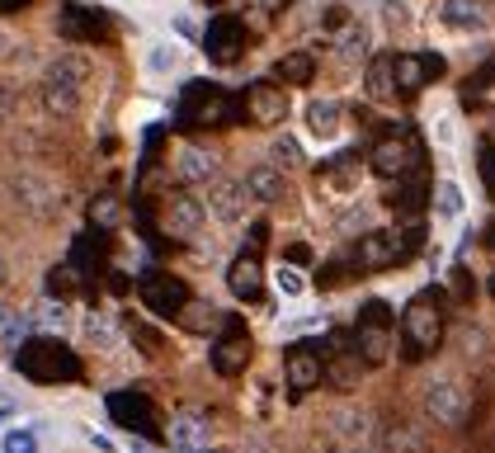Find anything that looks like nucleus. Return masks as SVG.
<instances>
[{"label":"nucleus","instance_id":"nucleus-46","mask_svg":"<svg viewBox=\"0 0 495 453\" xmlns=\"http://www.w3.org/2000/svg\"><path fill=\"white\" fill-rule=\"evenodd\" d=\"M5 279H10V270H5V260H0V288H5Z\"/></svg>","mask_w":495,"mask_h":453},{"label":"nucleus","instance_id":"nucleus-38","mask_svg":"<svg viewBox=\"0 0 495 453\" xmlns=\"http://www.w3.org/2000/svg\"><path fill=\"white\" fill-rule=\"evenodd\" d=\"M279 293H283V298H298V293H302L298 270H279Z\"/></svg>","mask_w":495,"mask_h":453},{"label":"nucleus","instance_id":"nucleus-25","mask_svg":"<svg viewBox=\"0 0 495 453\" xmlns=\"http://www.w3.org/2000/svg\"><path fill=\"white\" fill-rule=\"evenodd\" d=\"M245 194H251L255 203H279L283 199V171L270 166V161H264V166H251L245 171Z\"/></svg>","mask_w":495,"mask_h":453},{"label":"nucleus","instance_id":"nucleus-31","mask_svg":"<svg viewBox=\"0 0 495 453\" xmlns=\"http://www.w3.org/2000/svg\"><path fill=\"white\" fill-rule=\"evenodd\" d=\"M382 448H391V453H420V435L410 425H391V430H382Z\"/></svg>","mask_w":495,"mask_h":453},{"label":"nucleus","instance_id":"nucleus-8","mask_svg":"<svg viewBox=\"0 0 495 453\" xmlns=\"http://www.w3.org/2000/svg\"><path fill=\"white\" fill-rule=\"evenodd\" d=\"M245 24L236 14H213L208 19V29H203V52H208L217 67H226V61H236L241 57V48H245Z\"/></svg>","mask_w":495,"mask_h":453},{"label":"nucleus","instance_id":"nucleus-23","mask_svg":"<svg viewBox=\"0 0 495 453\" xmlns=\"http://www.w3.org/2000/svg\"><path fill=\"white\" fill-rule=\"evenodd\" d=\"M439 19L448 29H458V33H472V29L486 24V0H444Z\"/></svg>","mask_w":495,"mask_h":453},{"label":"nucleus","instance_id":"nucleus-44","mask_svg":"<svg viewBox=\"0 0 495 453\" xmlns=\"http://www.w3.org/2000/svg\"><path fill=\"white\" fill-rule=\"evenodd\" d=\"M14 411H19V406H14V402H10V397H0V425H5V421H10V416H14Z\"/></svg>","mask_w":495,"mask_h":453},{"label":"nucleus","instance_id":"nucleus-5","mask_svg":"<svg viewBox=\"0 0 495 453\" xmlns=\"http://www.w3.org/2000/svg\"><path fill=\"white\" fill-rule=\"evenodd\" d=\"M420 161H425V152H420V142H416V133H391V137H382L373 152H368V166H373V175L378 180H401V175H410V171H420Z\"/></svg>","mask_w":495,"mask_h":453},{"label":"nucleus","instance_id":"nucleus-15","mask_svg":"<svg viewBox=\"0 0 495 453\" xmlns=\"http://www.w3.org/2000/svg\"><path fill=\"white\" fill-rule=\"evenodd\" d=\"M109 416H114V425L137 430V435H160V430H156V411H151V402L142 393H114L109 397Z\"/></svg>","mask_w":495,"mask_h":453},{"label":"nucleus","instance_id":"nucleus-39","mask_svg":"<svg viewBox=\"0 0 495 453\" xmlns=\"http://www.w3.org/2000/svg\"><path fill=\"white\" fill-rule=\"evenodd\" d=\"M490 80H495V57L486 61L477 76H467V90H490Z\"/></svg>","mask_w":495,"mask_h":453},{"label":"nucleus","instance_id":"nucleus-24","mask_svg":"<svg viewBox=\"0 0 495 453\" xmlns=\"http://www.w3.org/2000/svg\"><path fill=\"white\" fill-rule=\"evenodd\" d=\"M363 355L359 349H335V359H325V383H335L340 393H349V387H359L363 378Z\"/></svg>","mask_w":495,"mask_h":453},{"label":"nucleus","instance_id":"nucleus-22","mask_svg":"<svg viewBox=\"0 0 495 453\" xmlns=\"http://www.w3.org/2000/svg\"><path fill=\"white\" fill-rule=\"evenodd\" d=\"M245 180H217L213 184V199H208V208L222 217V222H241V213H245Z\"/></svg>","mask_w":495,"mask_h":453},{"label":"nucleus","instance_id":"nucleus-29","mask_svg":"<svg viewBox=\"0 0 495 453\" xmlns=\"http://www.w3.org/2000/svg\"><path fill=\"white\" fill-rule=\"evenodd\" d=\"M307 128H312L321 142L335 137L340 133V105H335V99H316V105L307 109Z\"/></svg>","mask_w":495,"mask_h":453},{"label":"nucleus","instance_id":"nucleus-16","mask_svg":"<svg viewBox=\"0 0 495 453\" xmlns=\"http://www.w3.org/2000/svg\"><path fill=\"white\" fill-rule=\"evenodd\" d=\"M226 288L241 302H260L264 298V270H260V251H241L232 264H226Z\"/></svg>","mask_w":495,"mask_h":453},{"label":"nucleus","instance_id":"nucleus-32","mask_svg":"<svg viewBox=\"0 0 495 453\" xmlns=\"http://www.w3.org/2000/svg\"><path fill=\"white\" fill-rule=\"evenodd\" d=\"M435 213L439 217H458L463 213V190H458V184H439V199H435Z\"/></svg>","mask_w":495,"mask_h":453},{"label":"nucleus","instance_id":"nucleus-10","mask_svg":"<svg viewBox=\"0 0 495 453\" xmlns=\"http://www.w3.org/2000/svg\"><path fill=\"white\" fill-rule=\"evenodd\" d=\"M241 99H245V118L260 123V128H279V123L288 118V90L274 86V76L270 80H255V86L245 90Z\"/></svg>","mask_w":495,"mask_h":453},{"label":"nucleus","instance_id":"nucleus-9","mask_svg":"<svg viewBox=\"0 0 495 453\" xmlns=\"http://www.w3.org/2000/svg\"><path fill=\"white\" fill-rule=\"evenodd\" d=\"M444 76V57L439 52H397V95H420L425 86H435Z\"/></svg>","mask_w":495,"mask_h":453},{"label":"nucleus","instance_id":"nucleus-26","mask_svg":"<svg viewBox=\"0 0 495 453\" xmlns=\"http://www.w3.org/2000/svg\"><path fill=\"white\" fill-rule=\"evenodd\" d=\"M363 80H368V99H378V105L397 95V52H382V57L368 61V76Z\"/></svg>","mask_w":495,"mask_h":453},{"label":"nucleus","instance_id":"nucleus-40","mask_svg":"<svg viewBox=\"0 0 495 453\" xmlns=\"http://www.w3.org/2000/svg\"><path fill=\"white\" fill-rule=\"evenodd\" d=\"M481 180H486V190L495 199V147H481Z\"/></svg>","mask_w":495,"mask_h":453},{"label":"nucleus","instance_id":"nucleus-45","mask_svg":"<svg viewBox=\"0 0 495 453\" xmlns=\"http://www.w3.org/2000/svg\"><path fill=\"white\" fill-rule=\"evenodd\" d=\"M481 236H486V245L495 251V222H486V232H481Z\"/></svg>","mask_w":495,"mask_h":453},{"label":"nucleus","instance_id":"nucleus-6","mask_svg":"<svg viewBox=\"0 0 495 453\" xmlns=\"http://www.w3.org/2000/svg\"><path fill=\"white\" fill-rule=\"evenodd\" d=\"M251 331H245L241 317H222V336L213 340L208 359H213V374L217 378H241L245 364H251Z\"/></svg>","mask_w":495,"mask_h":453},{"label":"nucleus","instance_id":"nucleus-1","mask_svg":"<svg viewBox=\"0 0 495 453\" xmlns=\"http://www.w3.org/2000/svg\"><path fill=\"white\" fill-rule=\"evenodd\" d=\"M245 118V99L222 90L217 80H189L175 105V128H236Z\"/></svg>","mask_w":495,"mask_h":453},{"label":"nucleus","instance_id":"nucleus-3","mask_svg":"<svg viewBox=\"0 0 495 453\" xmlns=\"http://www.w3.org/2000/svg\"><path fill=\"white\" fill-rule=\"evenodd\" d=\"M444 340V312H439V293H420L406 302L401 312V345H406V359H425L435 355Z\"/></svg>","mask_w":495,"mask_h":453},{"label":"nucleus","instance_id":"nucleus-41","mask_svg":"<svg viewBox=\"0 0 495 453\" xmlns=\"http://www.w3.org/2000/svg\"><path fill=\"white\" fill-rule=\"evenodd\" d=\"M147 61H151V71H170V67H175V48H170V52H165V48H151Z\"/></svg>","mask_w":495,"mask_h":453},{"label":"nucleus","instance_id":"nucleus-34","mask_svg":"<svg viewBox=\"0 0 495 453\" xmlns=\"http://www.w3.org/2000/svg\"><path fill=\"white\" fill-rule=\"evenodd\" d=\"M24 331H29V321L19 317L14 307L0 302V340H14V345H19V336H24Z\"/></svg>","mask_w":495,"mask_h":453},{"label":"nucleus","instance_id":"nucleus-19","mask_svg":"<svg viewBox=\"0 0 495 453\" xmlns=\"http://www.w3.org/2000/svg\"><path fill=\"white\" fill-rule=\"evenodd\" d=\"M203 217H208V208H203V199L184 194V190L165 199V222H170V232H179V236H194L198 226H203Z\"/></svg>","mask_w":495,"mask_h":453},{"label":"nucleus","instance_id":"nucleus-42","mask_svg":"<svg viewBox=\"0 0 495 453\" xmlns=\"http://www.w3.org/2000/svg\"><path fill=\"white\" fill-rule=\"evenodd\" d=\"M264 241H270V222H255V226H251V251H260Z\"/></svg>","mask_w":495,"mask_h":453},{"label":"nucleus","instance_id":"nucleus-35","mask_svg":"<svg viewBox=\"0 0 495 453\" xmlns=\"http://www.w3.org/2000/svg\"><path fill=\"white\" fill-rule=\"evenodd\" d=\"M274 161L279 166H302V147L283 133V137H274Z\"/></svg>","mask_w":495,"mask_h":453},{"label":"nucleus","instance_id":"nucleus-43","mask_svg":"<svg viewBox=\"0 0 495 453\" xmlns=\"http://www.w3.org/2000/svg\"><path fill=\"white\" fill-rule=\"evenodd\" d=\"M24 5H33V0H0V14H19Z\"/></svg>","mask_w":495,"mask_h":453},{"label":"nucleus","instance_id":"nucleus-2","mask_svg":"<svg viewBox=\"0 0 495 453\" xmlns=\"http://www.w3.org/2000/svg\"><path fill=\"white\" fill-rule=\"evenodd\" d=\"M14 368H19L29 383H76V378H80V359H76L61 340H52V336L19 340Z\"/></svg>","mask_w":495,"mask_h":453},{"label":"nucleus","instance_id":"nucleus-30","mask_svg":"<svg viewBox=\"0 0 495 453\" xmlns=\"http://www.w3.org/2000/svg\"><path fill=\"white\" fill-rule=\"evenodd\" d=\"M368 57V29L363 24H349L340 33V61H363Z\"/></svg>","mask_w":495,"mask_h":453},{"label":"nucleus","instance_id":"nucleus-17","mask_svg":"<svg viewBox=\"0 0 495 453\" xmlns=\"http://www.w3.org/2000/svg\"><path fill=\"white\" fill-rule=\"evenodd\" d=\"M57 29H61V38H71V43H105L109 38L105 19H99L90 5H61Z\"/></svg>","mask_w":495,"mask_h":453},{"label":"nucleus","instance_id":"nucleus-33","mask_svg":"<svg viewBox=\"0 0 495 453\" xmlns=\"http://www.w3.org/2000/svg\"><path fill=\"white\" fill-rule=\"evenodd\" d=\"M0 453H38V435H33V430H5Z\"/></svg>","mask_w":495,"mask_h":453},{"label":"nucleus","instance_id":"nucleus-13","mask_svg":"<svg viewBox=\"0 0 495 453\" xmlns=\"http://www.w3.org/2000/svg\"><path fill=\"white\" fill-rule=\"evenodd\" d=\"M10 194H14L19 208L33 213V217H52V213L61 208V199H57L52 184H48V180H38V175H29V171L10 175Z\"/></svg>","mask_w":495,"mask_h":453},{"label":"nucleus","instance_id":"nucleus-7","mask_svg":"<svg viewBox=\"0 0 495 453\" xmlns=\"http://www.w3.org/2000/svg\"><path fill=\"white\" fill-rule=\"evenodd\" d=\"M283 378H288V387H293V397L312 393V387H321V378H325V355L316 345H288Z\"/></svg>","mask_w":495,"mask_h":453},{"label":"nucleus","instance_id":"nucleus-20","mask_svg":"<svg viewBox=\"0 0 495 453\" xmlns=\"http://www.w3.org/2000/svg\"><path fill=\"white\" fill-rule=\"evenodd\" d=\"M391 184H397V190H391V208H397L401 217H420V213H425V194H429L425 175H420V171H410V175L391 180Z\"/></svg>","mask_w":495,"mask_h":453},{"label":"nucleus","instance_id":"nucleus-37","mask_svg":"<svg viewBox=\"0 0 495 453\" xmlns=\"http://www.w3.org/2000/svg\"><path fill=\"white\" fill-rule=\"evenodd\" d=\"M335 430H344V435H363V411H340Z\"/></svg>","mask_w":495,"mask_h":453},{"label":"nucleus","instance_id":"nucleus-4","mask_svg":"<svg viewBox=\"0 0 495 453\" xmlns=\"http://www.w3.org/2000/svg\"><path fill=\"white\" fill-rule=\"evenodd\" d=\"M354 349L363 355V364L368 368H378V364H387V355H391V307L387 302H363L359 307V321H354Z\"/></svg>","mask_w":495,"mask_h":453},{"label":"nucleus","instance_id":"nucleus-47","mask_svg":"<svg viewBox=\"0 0 495 453\" xmlns=\"http://www.w3.org/2000/svg\"><path fill=\"white\" fill-rule=\"evenodd\" d=\"M5 48H10V38H5V33H0V57H5Z\"/></svg>","mask_w":495,"mask_h":453},{"label":"nucleus","instance_id":"nucleus-21","mask_svg":"<svg viewBox=\"0 0 495 453\" xmlns=\"http://www.w3.org/2000/svg\"><path fill=\"white\" fill-rule=\"evenodd\" d=\"M279 86H312V76H316V57L312 52H302V48H293V52H283L279 61H274V71H270Z\"/></svg>","mask_w":495,"mask_h":453},{"label":"nucleus","instance_id":"nucleus-12","mask_svg":"<svg viewBox=\"0 0 495 453\" xmlns=\"http://www.w3.org/2000/svg\"><path fill=\"white\" fill-rule=\"evenodd\" d=\"M349 260L354 270H391L397 260H406V241H397V232H363Z\"/></svg>","mask_w":495,"mask_h":453},{"label":"nucleus","instance_id":"nucleus-11","mask_svg":"<svg viewBox=\"0 0 495 453\" xmlns=\"http://www.w3.org/2000/svg\"><path fill=\"white\" fill-rule=\"evenodd\" d=\"M142 302H147V312L156 317H184V307H189V288L184 279H170V274H147L142 279Z\"/></svg>","mask_w":495,"mask_h":453},{"label":"nucleus","instance_id":"nucleus-28","mask_svg":"<svg viewBox=\"0 0 495 453\" xmlns=\"http://www.w3.org/2000/svg\"><path fill=\"white\" fill-rule=\"evenodd\" d=\"M43 109L57 118H71L80 109V86H67V80H43Z\"/></svg>","mask_w":495,"mask_h":453},{"label":"nucleus","instance_id":"nucleus-27","mask_svg":"<svg viewBox=\"0 0 495 453\" xmlns=\"http://www.w3.org/2000/svg\"><path fill=\"white\" fill-rule=\"evenodd\" d=\"M175 171H179V180L198 184V180H213L217 175V161H213V152H203V147H179Z\"/></svg>","mask_w":495,"mask_h":453},{"label":"nucleus","instance_id":"nucleus-36","mask_svg":"<svg viewBox=\"0 0 495 453\" xmlns=\"http://www.w3.org/2000/svg\"><path fill=\"white\" fill-rule=\"evenodd\" d=\"M86 331H90V340H99V345H114V326H109V317H90L86 321Z\"/></svg>","mask_w":495,"mask_h":453},{"label":"nucleus","instance_id":"nucleus-14","mask_svg":"<svg viewBox=\"0 0 495 453\" xmlns=\"http://www.w3.org/2000/svg\"><path fill=\"white\" fill-rule=\"evenodd\" d=\"M425 411H429V421H435V425H453V430H458L472 406H467V393L458 383H429L425 387Z\"/></svg>","mask_w":495,"mask_h":453},{"label":"nucleus","instance_id":"nucleus-18","mask_svg":"<svg viewBox=\"0 0 495 453\" xmlns=\"http://www.w3.org/2000/svg\"><path fill=\"white\" fill-rule=\"evenodd\" d=\"M165 439H170V448H179V453H198L203 444H208V416H203V411H179V416H170Z\"/></svg>","mask_w":495,"mask_h":453}]
</instances>
